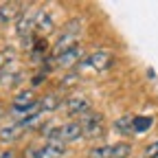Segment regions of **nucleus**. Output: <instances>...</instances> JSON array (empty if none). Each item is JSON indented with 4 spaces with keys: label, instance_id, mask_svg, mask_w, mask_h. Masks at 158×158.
Returning a JSON list of instances; mask_svg holds the SVG:
<instances>
[{
    "label": "nucleus",
    "instance_id": "7ed1b4c3",
    "mask_svg": "<svg viewBox=\"0 0 158 158\" xmlns=\"http://www.w3.org/2000/svg\"><path fill=\"white\" fill-rule=\"evenodd\" d=\"M24 9V2H5L0 5V22H13L20 18Z\"/></svg>",
    "mask_w": 158,
    "mask_h": 158
},
{
    "label": "nucleus",
    "instance_id": "2eb2a0df",
    "mask_svg": "<svg viewBox=\"0 0 158 158\" xmlns=\"http://www.w3.org/2000/svg\"><path fill=\"white\" fill-rule=\"evenodd\" d=\"M132 121H134V118L132 116H121V118H116V123H114V130L116 132H121V134H130L132 132Z\"/></svg>",
    "mask_w": 158,
    "mask_h": 158
},
{
    "label": "nucleus",
    "instance_id": "4468645a",
    "mask_svg": "<svg viewBox=\"0 0 158 158\" xmlns=\"http://www.w3.org/2000/svg\"><path fill=\"white\" fill-rule=\"evenodd\" d=\"M152 118L149 116H134V121H132V132L134 134H143V132H147L149 127H152Z\"/></svg>",
    "mask_w": 158,
    "mask_h": 158
},
{
    "label": "nucleus",
    "instance_id": "9b49d317",
    "mask_svg": "<svg viewBox=\"0 0 158 158\" xmlns=\"http://www.w3.org/2000/svg\"><path fill=\"white\" fill-rule=\"evenodd\" d=\"M79 57H81V48L75 46L73 51H68V53H64V55H59V57H57V66L70 68L73 64H77V59H79Z\"/></svg>",
    "mask_w": 158,
    "mask_h": 158
},
{
    "label": "nucleus",
    "instance_id": "f03ea898",
    "mask_svg": "<svg viewBox=\"0 0 158 158\" xmlns=\"http://www.w3.org/2000/svg\"><path fill=\"white\" fill-rule=\"evenodd\" d=\"M88 110H92L90 106V99L88 97H81V94H73L66 99V112L73 114V116H84Z\"/></svg>",
    "mask_w": 158,
    "mask_h": 158
},
{
    "label": "nucleus",
    "instance_id": "f257e3e1",
    "mask_svg": "<svg viewBox=\"0 0 158 158\" xmlns=\"http://www.w3.org/2000/svg\"><path fill=\"white\" fill-rule=\"evenodd\" d=\"M79 125H81L84 136L99 138L103 134V114L101 112H94V110H88L81 118H79Z\"/></svg>",
    "mask_w": 158,
    "mask_h": 158
},
{
    "label": "nucleus",
    "instance_id": "6e6552de",
    "mask_svg": "<svg viewBox=\"0 0 158 158\" xmlns=\"http://www.w3.org/2000/svg\"><path fill=\"white\" fill-rule=\"evenodd\" d=\"M86 64L92 66V68H97V70H103V68L112 66V55H108V53H94V55H90L86 59Z\"/></svg>",
    "mask_w": 158,
    "mask_h": 158
},
{
    "label": "nucleus",
    "instance_id": "aec40b11",
    "mask_svg": "<svg viewBox=\"0 0 158 158\" xmlns=\"http://www.w3.org/2000/svg\"><path fill=\"white\" fill-rule=\"evenodd\" d=\"M0 158H15V154L11 149H7V152H0Z\"/></svg>",
    "mask_w": 158,
    "mask_h": 158
},
{
    "label": "nucleus",
    "instance_id": "1a4fd4ad",
    "mask_svg": "<svg viewBox=\"0 0 158 158\" xmlns=\"http://www.w3.org/2000/svg\"><path fill=\"white\" fill-rule=\"evenodd\" d=\"M24 132V127L20 125V123H13V125H5V127H0V141L2 143H13L15 138Z\"/></svg>",
    "mask_w": 158,
    "mask_h": 158
},
{
    "label": "nucleus",
    "instance_id": "f3484780",
    "mask_svg": "<svg viewBox=\"0 0 158 158\" xmlns=\"http://www.w3.org/2000/svg\"><path fill=\"white\" fill-rule=\"evenodd\" d=\"M143 156H145V158H158V141L149 143V145L143 149Z\"/></svg>",
    "mask_w": 158,
    "mask_h": 158
},
{
    "label": "nucleus",
    "instance_id": "0eeeda50",
    "mask_svg": "<svg viewBox=\"0 0 158 158\" xmlns=\"http://www.w3.org/2000/svg\"><path fill=\"white\" fill-rule=\"evenodd\" d=\"M77 35H66L64 33V37H59V42L55 44V48H53V57L57 59L59 55H64V53H68V51H73L75 46H77Z\"/></svg>",
    "mask_w": 158,
    "mask_h": 158
},
{
    "label": "nucleus",
    "instance_id": "9d476101",
    "mask_svg": "<svg viewBox=\"0 0 158 158\" xmlns=\"http://www.w3.org/2000/svg\"><path fill=\"white\" fill-rule=\"evenodd\" d=\"M37 103H40V114H42V112H55L62 101H59V97L55 92H51V94H44Z\"/></svg>",
    "mask_w": 158,
    "mask_h": 158
},
{
    "label": "nucleus",
    "instance_id": "423d86ee",
    "mask_svg": "<svg viewBox=\"0 0 158 158\" xmlns=\"http://www.w3.org/2000/svg\"><path fill=\"white\" fill-rule=\"evenodd\" d=\"M33 29H35V15H20L18 18V24H15V33L18 35H22V37H31V33H33Z\"/></svg>",
    "mask_w": 158,
    "mask_h": 158
},
{
    "label": "nucleus",
    "instance_id": "a211bd4d",
    "mask_svg": "<svg viewBox=\"0 0 158 158\" xmlns=\"http://www.w3.org/2000/svg\"><path fill=\"white\" fill-rule=\"evenodd\" d=\"M24 158H40V147H27Z\"/></svg>",
    "mask_w": 158,
    "mask_h": 158
},
{
    "label": "nucleus",
    "instance_id": "4be33fe9",
    "mask_svg": "<svg viewBox=\"0 0 158 158\" xmlns=\"http://www.w3.org/2000/svg\"><path fill=\"white\" fill-rule=\"evenodd\" d=\"M0 116H2V108H0Z\"/></svg>",
    "mask_w": 158,
    "mask_h": 158
},
{
    "label": "nucleus",
    "instance_id": "f8f14e48",
    "mask_svg": "<svg viewBox=\"0 0 158 158\" xmlns=\"http://www.w3.org/2000/svg\"><path fill=\"white\" fill-rule=\"evenodd\" d=\"M35 29H40L42 33H51L53 31V18L48 15V11H40L35 15Z\"/></svg>",
    "mask_w": 158,
    "mask_h": 158
},
{
    "label": "nucleus",
    "instance_id": "20e7f679",
    "mask_svg": "<svg viewBox=\"0 0 158 158\" xmlns=\"http://www.w3.org/2000/svg\"><path fill=\"white\" fill-rule=\"evenodd\" d=\"M84 136V132H81V125L79 123H66V125H62L59 127V141L62 143H70V141H77V138H81Z\"/></svg>",
    "mask_w": 158,
    "mask_h": 158
},
{
    "label": "nucleus",
    "instance_id": "412c9836",
    "mask_svg": "<svg viewBox=\"0 0 158 158\" xmlns=\"http://www.w3.org/2000/svg\"><path fill=\"white\" fill-rule=\"evenodd\" d=\"M5 62H7V59H2V55H0V68L5 66Z\"/></svg>",
    "mask_w": 158,
    "mask_h": 158
},
{
    "label": "nucleus",
    "instance_id": "6ab92c4d",
    "mask_svg": "<svg viewBox=\"0 0 158 158\" xmlns=\"http://www.w3.org/2000/svg\"><path fill=\"white\" fill-rule=\"evenodd\" d=\"M68 79H62V88H66V86H73V84H77V75L75 73H70V75H66Z\"/></svg>",
    "mask_w": 158,
    "mask_h": 158
},
{
    "label": "nucleus",
    "instance_id": "ddd939ff",
    "mask_svg": "<svg viewBox=\"0 0 158 158\" xmlns=\"http://www.w3.org/2000/svg\"><path fill=\"white\" fill-rule=\"evenodd\" d=\"M132 154V145L130 143H114L110 145V158H127Z\"/></svg>",
    "mask_w": 158,
    "mask_h": 158
},
{
    "label": "nucleus",
    "instance_id": "39448f33",
    "mask_svg": "<svg viewBox=\"0 0 158 158\" xmlns=\"http://www.w3.org/2000/svg\"><path fill=\"white\" fill-rule=\"evenodd\" d=\"M66 154V143H46L44 147H40V158H62Z\"/></svg>",
    "mask_w": 158,
    "mask_h": 158
},
{
    "label": "nucleus",
    "instance_id": "dca6fc26",
    "mask_svg": "<svg viewBox=\"0 0 158 158\" xmlns=\"http://www.w3.org/2000/svg\"><path fill=\"white\" fill-rule=\"evenodd\" d=\"M90 158H110V145L94 147V149L90 152Z\"/></svg>",
    "mask_w": 158,
    "mask_h": 158
}]
</instances>
